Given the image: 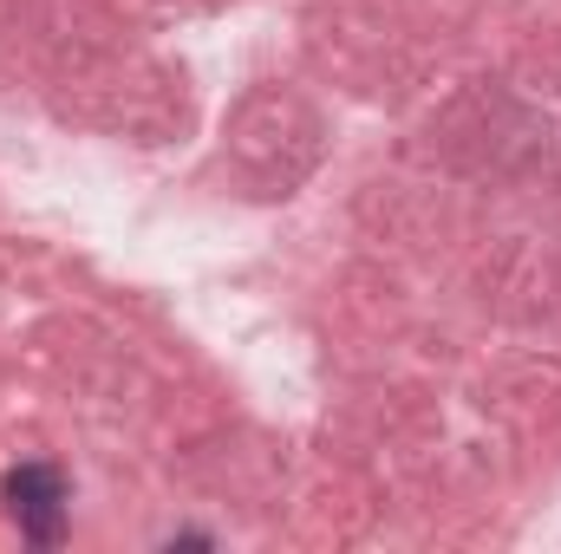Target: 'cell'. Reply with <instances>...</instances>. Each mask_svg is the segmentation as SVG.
Returning a JSON list of instances; mask_svg holds the SVG:
<instances>
[{
  "label": "cell",
  "instance_id": "cell-1",
  "mask_svg": "<svg viewBox=\"0 0 561 554\" xmlns=\"http://www.w3.org/2000/svg\"><path fill=\"white\" fill-rule=\"evenodd\" d=\"M7 516L20 522L26 542L53 549V542L66 535V476H59L53 463H20V470L7 476Z\"/></svg>",
  "mask_w": 561,
  "mask_h": 554
}]
</instances>
